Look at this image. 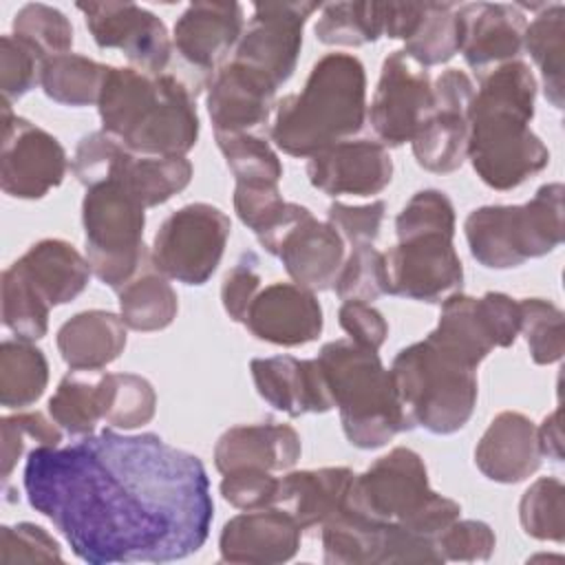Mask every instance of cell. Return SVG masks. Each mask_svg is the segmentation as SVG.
Instances as JSON below:
<instances>
[{"mask_svg": "<svg viewBox=\"0 0 565 565\" xmlns=\"http://www.w3.org/2000/svg\"><path fill=\"white\" fill-rule=\"evenodd\" d=\"M86 260L93 276L119 291L150 265L143 245L146 207L117 179L86 188L82 199Z\"/></svg>", "mask_w": 565, "mask_h": 565, "instance_id": "8", "label": "cell"}, {"mask_svg": "<svg viewBox=\"0 0 565 565\" xmlns=\"http://www.w3.org/2000/svg\"><path fill=\"white\" fill-rule=\"evenodd\" d=\"M0 307L2 324L18 340L35 342L46 335L51 305L18 263H11L0 276Z\"/></svg>", "mask_w": 565, "mask_h": 565, "instance_id": "37", "label": "cell"}, {"mask_svg": "<svg viewBox=\"0 0 565 565\" xmlns=\"http://www.w3.org/2000/svg\"><path fill=\"white\" fill-rule=\"evenodd\" d=\"M307 212H311L309 207H305V205H300V203H291V201H287V205H285V210H282V214L274 221V225H269L265 232H260V234H256V238H258V243H260V247L267 252V254H276V249H278V243L282 241V236L307 214Z\"/></svg>", "mask_w": 565, "mask_h": 565, "instance_id": "60", "label": "cell"}, {"mask_svg": "<svg viewBox=\"0 0 565 565\" xmlns=\"http://www.w3.org/2000/svg\"><path fill=\"white\" fill-rule=\"evenodd\" d=\"M426 232L455 234V205L446 192L435 188L415 192L395 218L397 241Z\"/></svg>", "mask_w": 565, "mask_h": 565, "instance_id": "49", "label": "cell"}, {"mask_svg": "<svg viewBox=\"0 0 565 565\" xmlns=\"http://www.w3.org/2000/svg\"><path fill=\"white\" fill-rule=\"evenodd\" d=\"M243 324L256 340L276 347H302L320 338L324 320L313 291L278 280L260 287Z\"/></svg>", "mask_w": 565, "mask_h": 565, "instance_id": "21", "label": "cell"}, {"mask_svg": "<svg viewBox=\"0 0 565 565\" xmlns=\"http://www.w3.org/2000/svg\"><path fill=\"white\" fill-rule=\"evenodd\" d=\"M472 95L475 84L459 68H446L433 82V110L411 141L419 168L448 174L463 166L468 159V108Z\"/></svg>", "mask_w": 565, "mask_h": 565, "instance_id": "15", "label": "cell"}, {"mask_svg": "<svg viewBox=\"0 0 565 565\" xmlns=\"http://www.w3.org/2000/svg\"><path fill=\"white\" fill-rule=\"evenodd\" d=\"M433 494L422 455L395 446L353 477L342 505L371 521L406 523Z\"/></svg>", "mask_w": 565, "mask_h": 565, "instance_id": "10", "label": "cell"}, {"mask_svg": "<svg viewBox=\"0 0 565 565\" xmlns=\"http://www.w3.org/2000/svg\"><path fill=\"white\" fill-rule=\"evenodd\" d=\"M459 53L481 75L519 60L525 35V13L519 4L468 2L457 7Z\"/></svg>", "mask_w": 565, "mask_h": 565, "instance_id": "19", "label": "cell"}, {"mask_svg": "<svg viewBox=\"0 0 565 565\" xmlns=\"http://www.w3.org/2000/svg\"><path fill=\"white\" fill-rule=\"evenodd\" d=\"M497 536L486 521L457 519L439 536L437 547L444 561H488L494 552Z\"/></svg>", "mask_w": 565, "mask_h": 565, "instance_id": "50", "label": "cell"}, {"mask_svg": "<svg viewBox=\"0 0 565 565\" xmlns=\"http://www.w3.org/2000/svg\"><path fill=\"white\" fill-rule=\"evenodd\" d=\"M384 523L360 516L344 505L320 527L327 565H380Z\"/></svg>", "mask_w": 565, "mask_h": 565, "instance_id": "34", "label": "cell"}, {"mask_svg": "<svg viewBox=\"0 0 565 565\" xmlns=\"http://www.w3.org/2000/svg\"><path fill=\"white\" fill-rule=\"evenodd\" d=\"M119 316L132 331L150 333L172 324L179 311V298L163 274L152 263L141 269L119 291Z\"/></svg>", "mask_w": 565, "mask_h": 565, "instance_id": "33", "label": "cell"}, {"mask_svg": "<svg viewBox=\"0 0 565 565\" xmlns=\"http://www.w3.org/2000/svg\"><path fill=\"white\" fill-rule=\"evenodd\" d=\"M338 322L347 331L349 340L364 349L377 351L386 342L388 324L371 302L344 300L338 309Z\"/></svg>", "mask_w": 565, "mask_h": 565, "instance_id": "56", "label": "cell"}, {"mask_svg": "<svg viewBox=\"0 0 565 565\" xmlns=\"http://www.w3.org/2000/svg\"><path fill=\"white\" fill-rule=\"evenodd\" d=\"M13 35L35 46L44 57L71 53L73 24L55 7L29 2L13 15Z\"/></svg>", "mask_w": 565, "mask_h": 565, "instance_id": "45", "label": "cell"}, {"mask_svg": "<svg viewBox=\"0 0 565 565\" xmlns=\"http://www.w3.org/2000/svg\"><path fill=\"white\" fill-rule=\"evenodd\" d=\"M102 419L110 428L135 430L146 426L157 413V393L152 384L137 373L99 375Z\"/></svg>", "mask_w": 565, "mask_h": 565, "instance_id": "38", "label": "cell"}, {"mask_svg": "<svg viewBox=\"0 0 565 565\" xmlns=\"http://www.w3.org/2000/svg\"><path fill=\"white\" fill-rule=\"evenodd\" d=\"M68 170L64 146L44 128L15 115L2 102L0 188L13 199H42L57 188Z\"/></svg>", "mask_w": 565, "mask_h": 565, "instance_id": "12", "label": "cell"}, {"mask_svg": "<svg viewBox=\"0 0 565 565\" xmlns=\"http://www.w3.org/2000/svg\"><path fill=\"white\" fill-rule=\"evenodd\" d=\"M291 282L309 289H331L347 258L344 238L327 221L307 212L278 243L276 254Z\"/></svg>", "mask_w": 565, "mask_h": 565, "instance_id": "25", "label": "cell"}, {"mask_svg": "<svg viewBox=\"0 0 565 565\" xmlns=\"http://www.w3.org/2000/svg\"><path fill=\"white\" fill-rule=\"evenodd\" d=\"M256 393L276 411L289 417L307 413H327L333 406L327 375L318 362L294 355L254 358L249 362Z\"/></svg>", "mask_w": 565, "mask_h": 565, "instance_id": "23", "label": "cell"}, {"mask_svg": "<svg viewBox=\"0 0 565 565\" xmlns=\"http://www.w3.org/2000/svg\"><path fill=\"white\" fill-rule=\"evenodd\" d=\"M424 13V2H384V35L408 40Z\"/></svg>", "mask_w": 565, "mask_h": 565, "instance_id": "58", "label": "cell"}, {"mask_svg": "<svg viewBox=\"0 0 565 565\" xmlns=\"http://www.w3.org/2000/svg\"><path fill=\"white\" fill-rule=\"evenodd\" d=\"M565 188L545 183L523 205H483L466 216L472 258L488 269H512L552 254L565 236Z\"/></svg>", "mask_w": 565, "mask_h": 565, "instance_id": "7", "label": "cell"}, {"mask_svg": "<svg viewBox=\"0 0 565 565\" xmlns=\"http://www.w3.org/2000/svg\"><path fill=\"white\" fill-rule=\"evenodd\" d=\"M254 13L234 49V60L265 73L278 88L294 75L307 20L320 2H254Z\"/></svg>", "mask_w": 565, "mask_h": 565, "instance_id": "14", "label": "cell"}, {"mask_svg": "<svg viewBox=\"0 0 565 565\" xmlns=\"http://www.w3.org/2000/svg\"><path fill=\"white\" fill-rule=\"evenodd\" d=\"M24 492L88 565L168 563L207 541L214 501L203 461L154 433L104 428L26 452Z\"/></svg>", "mask_w": 565, "mask_h": 565, "instance_id": "1", "label": "cell"}, {"mask_svg": "<svg viewBox=\"0 0 565 565\" xmlns=\"http://www.w3.org/2000/svg\"><path fill=\"white\" fill-rule=\"evenodd\" d=\"M0 428H2V479H9L13 468L18 466V459L22 457L29 435L24 433V428L18 424V419L13 415H4L0 419Z\"/></svg>", "mask_w": 565, "mask_h": 565, "instance_id": "59", "label": "cell"}, {"mask_svg": "<svg viewBox=\"0 0 565 565\" xmlns=\"http://www.w3.org/2000/svg\"><path fill=\"white\" fill-rule=\"evenodd\" d=\"M99 49H119L132 68L159 75L172 57L166 22L135 2H77Z\"/></svg>", "mask_w": 565, "mask_h": 565, "instance_id": "16", "label": "cell"}, {"mask_svg": "<svg viewBox=\"0 0 565 565\" xmlns=\"http://www.w3.org/2000/svg\"><path fill=\"white\" fill-rule=\"evenodd\" d=\"M428 338L475 371L490 355V351L497 349L479 298L461 291L441 300L437 327L428 333Z\"/></svg>", "mask_w": 565, "mask_h": 565, "instance_id": "30", "label": "cell"}, {"mask_svg": "<svg viewBox=\"0 0 565 565\" xmlns=\"http://www.w3.org/2000/svg\"><path fill=\"white\" fill-rule=\"evenodd\" d=\"M384 214V201H371L366 205H347L335 201L327 207V223H331L335 232L351 245H373V241L380 236Z\"/></svg>", "mask_w": 565, "mask_h": 565, "instance_id": "54", "label": "cell"}, {"mask_svg": "<svg viewBox=\"0 0 565 565\" xmlns=\"http://www.w3.org/2000/svg\"><path fill=\"white\" fill-rule=\"evenodd\" d=\"M536 88L523 60L483 73L475 88L468 108V159L492 190H514L550 163L547 146L530 128Z\"/></svg>", "mask_w": 565, "mask_h": 565, "instance_id": "2", "label": "cell"}, {"mask_svg": "<svg viewBox=\"0 0 565 565\" xmlns=\"http://www.w3.org/2000/svg\"><path fill=\"white\" fill-rule=\"evenodd\" d=\"M260 291V274H258V258L254 252H245L234 267L225 274L221 285V302L225 313L234 322H245L247 309L254 302L256 294Z\"/></svg>", "mask_w": 565, "mask_h": 565, "instance_id": "55", "label": "cell"}, {"mask_svg": "<svg viewBox=\"0 0 565 565\" xmlns=\"http://www.w3.org/2000/svg\"><path fill=\"white\" fill-rule=\"evenodd\" d=\"M340 300L373 302L386 294L384 254L373 245H351L333 282Z\"/></svg>", "mask_w": 565, "mask_h": 565, "instance_id": "46", "label": "cell"}, {"mask_svg": "<svg viewBox=\"0 0 565 565\" xmlns=\"http://www.w3.org/2000/svg\"><path fill=\"white\" fill-rule=\"evenodd\" d=\"M207 115L212 119L214 135L218 132H256L269 124L276 108L278 86L260 71L227 60L205 84Z\"/></svg>", "mask_w": 565, "mask_h": 565, "instance_id": "17", "label": "cell"}, {"mask_svg": "<svg viewBox=\"0 0 565 565\" xmlns=\"http://www.w3.org/2000/svg\"><path fill=\"white\" fill-rule=\"evenodd\" d=\"M536 424L519 411L492 417L475 448V466L494 483H521L541 468Z\"/></svg>", "mask_w": 565, "mask_h": 565, "instance_id": "24", "label": "cell"}, {"mask_svg": "<svg viewBox=\"0 0 565 565\" xmlns=\"http://www.w3.org/2000/svg\"><path fill=\"white\" fill-rule=\"evenodd\" d=\"M44 55L24 42L22 38H15L13 33H7L0 38V93L2 102L13 104L15 99L24 97L29 90L40 84V73L44 64Z\"/></svg>", "mask_w": 565, "mask_h": 565, "instance_id": "47", "label": "cell"}, {"mask_svg": "<svg viewBox=\"0 0 565 565\" xmlns=\"http://www.w3.org/2000/svg\"><path fill=\"white\" fill-rule=\"evenodd\" d=\"M366 119V71L351 53H327L300 93L276 102L269 137L285 154L311 159L358 135Z\"/></svg>", "mask_w": 565, "mask_h": 565, "instance_id": "4", "label": "cell"}, {"mask_svg": "<svg viewBox=\"0 0 565 565\" xmlns=\"http://www.w3.org/2000/svg\"><path fill=\"white\" fill-rule=\"evenodd\" d=\"M355 472L347 466L291 470L278 477L276 505L287 510L300 530H320L344 503Z\"/></svg>", "mask_w": 565, "mask_h": 565, "instance_id": "27", "label": "cell"}, {"mask_svg": "<svg viewBox=\"0 0 565 565\" xmlns=\"http://www.w3.org/2000/svg\"><path fill=\"white\" fill-rule=\"evenodd\" d=\"M433 110V82L424 66L402 49L382 62L380 79L366 108L377 141L386 148L411 143Z\"/></svg>", "mask_w": 565, "mask_h": 565, "instance_id": "13", "label": "cell"}, {"mask_svg": "<svg viewBox=\"0 0 565 565\" xmlns=\"http://www.w3.org/2000/svg\"><path fill=\"white\" fill-rule=\"evenodd\" d=\"M192 172L194 168L188 157H141L128 152L110 179L121 181L148 210L185 190Z\"/></svg>", "mask_w": 565, "mask_h": 565, "instance_id": "32", "label": "cell"}, {"mask_svg": "<svg viewBox=\"0 0 565 565\" xmlns=\"http://www.w3.org/2000/svg\"><path fill=\"white\" fill-rule=\"evenodd\" d=\"M15 263L51 307L75 300L86 289L93 274L86 256L62 238L33 243Z\"/></svg>", "mask_w": 565, "mask_h": 565, "instance_id": "29", "label": "cell"}, {"mask_svg": "<svg viewBox=\"0 0 565 565\" xmlns=\"http://www.w3.org/2000/svg\"><path fill=\"white\" fill-rule=\"evenodd\" d=\"M523 49L541 71L545 99L561 110L565 93V7L561 2L539 7L525 26Z\"/></svg>", "mask_w": 565, "mask_h": 565, "instance_id": "31", "label": "cell"}, {"mask_svg": "<svg viewBox=\"0 0 565 565\" xmlns=\"http://www.w3.org/2000/svg\"><path fill=\"white\" fill-rule=\"evenodd\" d=\"M218 492L236 510L269 508L276 505L278 477L263 468H238L223 475Z\"/></svg>", "mask_w": 565, "mask_h": 565, "instance_id": "52", "label": "cell"}, {"mask_svg": "<svg viewBox=\"0 0 565 565\" xmlns=\"http://www.w3.org/2000/svg\"><path fill=\"white\" fill-rule=\"evenodd\" d=\"M126 331L121 316L106 309H86L57 329L55 344L71 371H102L124 353Z\"/></svg>", "mask_w": 565, "mask_h": 565, "instance_id": "28", "label": "cell"}, {"mask_svg": "<svg viewBox=\"0 0 565 565\" xmlns=\"http://www.w3.org/2000/svg\"><path fill=\"white\" fill-rule=\"evenodd\" d=\"M214 139L236 183H278L282 179V163L263 135L218 132Z\"/></svg>", "mask_w": 565, "mask_h": 565, "instance_id": "42", "label": "cell"}, {"mask_svg": "<svg viewBox=\"0 0 565 565\" xmlns=\"http://www.w3.org/2000/svg\"><path fill=\"white\" fill-rule=\"evenodd\" d=\"M519 521L536 541L563 543L565 539V486L556 477H539L519 501Z\"/></svg>", "mask_w": 565, "mask_h": 565, "instance_id": "43", "label": "cell"}, {"mask_svg": "<svg viewBox=\"0 0 565 565\" xmlns=\"http://www.w3.org/2000/svg\"><path fill=\"white\" fill-rule=\"evenodd\" d=\"M302 530L280 505L243 510L232 516L218 536L223 563L278 565L296 556Z\"/></svg>", "mask_w": 565, "mask_h": 565, "instance_id": "22", "label": "cell"}, {"mask_svg": "<svg viewBox=\"0 0 565 565\" xmlns=\"http://www.w3.org/2000/svg\"><path fill=\"white\" fill-rule=\"evenodd\" d=\"M318 362L351 446L373 450L386 446L397 433L413 430L397 397L393 373L382 364L377 351L351 340H331L322 344Z\"/></svg>", "mask_w": 565, "mask_h": 565, "instance_id": "5", "label": "cell"}, {"mask_svg": "<svg viewBox=\"0 0 565 565\" xmlns=\"http://www.w3.org/2000/svg\"><path fill=\"white\" fill-rule=\"evenodd\" d=\"M243 29V7L238 2H192L174 22L172 49L210 82L227 62V53L236 49Z\"/></svg>", "mask_w": 565, "mask_h": 565, "instance_id": "20", "label": "cell"}, {"mask_svg": "<svg viewBox=\"0 0 565 565\" xmlns=\"http://www.w3.org/2000/svg\"><path fill=\"white\" fill-rule=\"evenodd\" d=\"M108 68L110 66L79 53L53 55L42 64L40 86L55 104L73 108L97 106Z\"/></svg>", "mask_w": 565, "mask_h": 565, "instance_id": "35", "label": "cell"}, {"mask_svg": "<svg viewBox=\"0 0 565 565\" xmlns=\"http://www.w3.org/2000/svg\"><path fill=\"white\" fill-rule=\"evenodd\" d=\"M455 234L426 232L397 241L384 252L386 294L417 302H441L461 291L463 265Z\"/></svg>", "mask_w": 565, "mask_h": 565, "instance_id": "11", "label": "cell"}, {"mask_svg": "<svg viewBox=\"0 0 565 565\" xmlns=\"http://www.w3.org/2000/svg\"><path fill=\"white\" fill-rule=\"evenodd\" d=\"M536 439L541 455L552 461H563V428H561V408H554L536 426Z\"/></svg>", "mask_w": 565, "mask_h": 565, "instance_id": "61", "label": "cell"}, {"mask_svg": "<svg viewBox=\"0 0 565 565\" xmlns=\"http://www.w3.org/2000/svg\"><path fill=\"white\" fill-rule=\"evenodd\" d=\"M62 561L60 543L40 525L22 521L0 527V563Z\"/></svg>", "mask_w": 565, "mask_h": 565, "instance_id": "51", "label": "cell"}, {"mask_svg": "<svg viewBox=\"0 0 565 565\" xmlns=\"http://www.w3.org/2000/svg\"><path fill=\"white\" fill-rule=\"evenodd\" d=\"M97 110L102 128L141 157H185L199 141L194 93L172 73L110 66Z\"/></svg>", "mask_w": 565, "mask_h": 565, "instance_id": "3", "label": "cell"}, {"mask_svg": "<svg viewBox=\"0 0 565 565\" xmlns=\"http://www.w3.org/2000/svg\"><path fill=\"white\" fill-rule=\"evenodd\" d=\"M457 4L452 2H424V13L404 42V53L419 66L446 64L459 53V26H457Z\"/></svg>", "mask_w": 565, "mask_h": 565, "instance_id": "41", "label": "cell"}, {"mask_svg": "<svg viewBox=\"0 0 565 565\" xmlns=\"http://www.w3.org/2000/svg\"><path fill=\"white\" fill-rule=\"evenodd\" d=\"M232 232L230 216L212 203H188L157 230L150 247L152 267L183 285H205L221 265Z\"/></svg>", "mask_w": 565, "mask_h": 565, "instance_id": "9", "label": "cell"}, {"mask_svg": "<svg viewBox=\"0 0 565 565\" xmlns=\"http://www.w3.org/2000/svg\"><path fill=\"white\" fill-rule=\"evenodd\" d=\"M287 201L282 199L278 183H236L234 185V212L245 227L254 234L265 232L282 214Z\"/></svg>", "mask_w": 565, "mask_h": 565, "instance_id": "53", "label": "cell"}, {"mask_svg": "<svg viewBox=\"0 0 565 565\" xmlns=\"http://www.w3.org/2000/svg\"><path fill=\"white\" fill-rule=\"evenodd\" d=\"M309 183L329 196L380 194L393 179L388 148L375 139H344L307 161Z\"/></svg>", "mask_w": 565, "mask_h": 565, "instance_id": "18", "label": "cell"}, {"mask_svg": "<svg viewBox=\"0 0 565 565\" xmlns=\"http://www.w3.org/2000/svg\"><path fill=\"white\" fill-rule=\"evenodd\" d=\"M300 435L289 424L260 422L227 428L214 446V468L225 475L238 468L282 472L300 459Z\"/></svg>", "mask_w": 565, "mask_h": 565, "instance_id": "26", "label": "cell"}, {"mask_svg": "<svg viewBox=\"0 0 565 565\" xmlns=\"http://www.w3.org/2000/svg\"><path fill=\"white\" fill-rule=\"evenodd\" d=\"M521 333L534 364H554L565 353V316L545 298H521Z\"/></svg>", "mask_w": 565, "mask_h": 565, "instance_id": "44", "label": "cell"}, {"mask_svg": "<svg viewBox=\"0 0 565 565\" xmlns=\"http://www.w3.org/2000/svg\"><path fill=\"white\" fill-rule=\"evenodd\" d=\"M316 40L329 46H362L384 35V2L322 4L313 24Z\"/></svg>", "mask_w": 565, "mask_h": 565, "instance_id": "39", "label": "cell"}, {"mask_svg": "<svg viewBox=\"0 0 565 565\" xmlns=\"http://www.w3.org/2000/svg\"><path fill=\"white\" fill-rule=\"evenodd\" d=\"M99 375V371H71L49 399V415L73 437L93 435L102 419Z\"/></svg>", "mask_w": 565, "mask_h": 565, "instance_id": "40", "label": "cell"}, {"mask_svg": "<svg viewBox=\"0 0 565 565\" xmlns=\"http://www.w3.org/2000/svg\"><path fill=\"white\" fill-rule=\"evenodd\" d=\"M391 373L411 428L452 435L470 422L479 395L477 371L428 335L404 347L395 355Z\"/></svg>", "mask_w": 565, "mask_h": 565, "instance_id": "6", "label": "cell"}, {"mask_svg": "<svg viewBox=\"0 0 565 565\" xmlns=\"http://www.w3.org/2000/svg\"><path fill=\"white\" fill-rule=\"evenodd\" d=\"M483 318L492 333L497 349H508L516 342L521 333V309L519 300L501 291H486L479 298Z\"/></svg>", "mask_w": 565, "mask_h": 565, "instance_id": "57", "label": "cell"}, {"mask_svg": "<svg viewBox=\"0 0 565 565\" xmlns=\"http://www.w3.org/2000/svg\"><path fill=\"white\" fill-rule=\"evenodd\" d=\"M128 152L130 150L124 146V141L106 132L104 128L88 132L79 139L75 148V154L71 159V172L84 188L104 183L115 174L117 166Z\"/></svg>", "mask_w": 565, "mask_h": 565, "instance_id": "48", "label": "cell"}, {"mask_svg": "<svg viewBox=\"0 0 565 565\" xmlns=\"http://www.w3.org/2000/svg\"><path fill=\"white\" fill-rule=\"evenodd\" d=\"M49 384V362L42 349L26 340L0 344V404L26 408L35 404Z\"/></svg>", "mask_w": 565, "mask_h": 565, "instance_id": "36", "label": "cell"}]
</instances>
